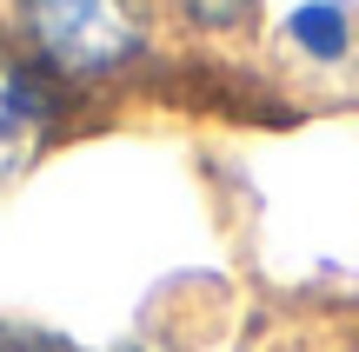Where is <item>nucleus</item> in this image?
<instances>
[{"label": "nucleus", "mask_w": 359, "mask_h": 352, "mask_svg": "<svg viewBox=\"0 0 359 352\" xmlns=\"http://www.w3.org/2000/svg\"><path fill=\"white\" fill-rule=\"evenodd\" d=\"M13 34L47 80L107 87L154 53V0H13Z\"/></svg>", "instance_id": "nucleus-1"}, {"label": "nucleus", "mask_w": 359, "mask_h": 352, "mask_svg": "<svg viewBox=\"0 0 359 352\" xmlns=\"http://www.w3.org/2000/svg\"><path fill=\"white\" fill-rule=\"evenodd\" d=\"M60 113H67V87L0 40V186L20 180L47 153V140L60 133Z\"/></svg>", "instance_id": "nucleus-2"}, {"label": "nucleus", "mask_w": 359, "mask_h": 352, "mask_svg": "<svg viewBox=\"0 0 359 352\" xmlns=\"http://www.w3.org/2000/svg\"><path fill=\"white\" fill-rule=\"evenodd\" d=\"M280 34L293 40L306 60L333 66V60H346V53H353L359 20H353V7H346V0H306V7H293V13L280 20Z\"/></svg>", "instance_id": "nucleus-3"}, {"label": "nucleus", "mask_w": 359, "mask_h": 352, "mask_svg": "<svg viewBox=\"0 0 359 352\" xmlns=\"http://www.w3.org/2000/svg\"><path fill=\"white\" fill-rule=\"evenodd\" d=\"M167 7H173V20L187 27V34H200V40H226V34H240V27L259 20V0H167Z\"/></svg>", "instance_id": "nucleus-4"}, {"label": "nucleus", "mask_w": 359, "mask_h": 352, "mask_svg": "<svg viewBox=\"0 0 359 352\" xmlns=\"http://www.w3.org/2000/svg\"><path fill=\"white\" fill-rule=\"evenodd\" d=\"M0 352H74L53 332H34V326H0Z\"/></svg>", "instance_id": "nucleus-5"}, {"label": "nucleus", "mask_w": 359, "mask_h": 352, "mask_svg": "<svg viewBox=\"0 0 359 352\" xmlns=\"http://www.w3.org/2000/svg\"><path fill=\"white\" fill-rule=\"evenodd\" d=\"M120 352H160V346H120Z\"/></svg>", "instance_id": "nucleus-6"}]
</instances>
